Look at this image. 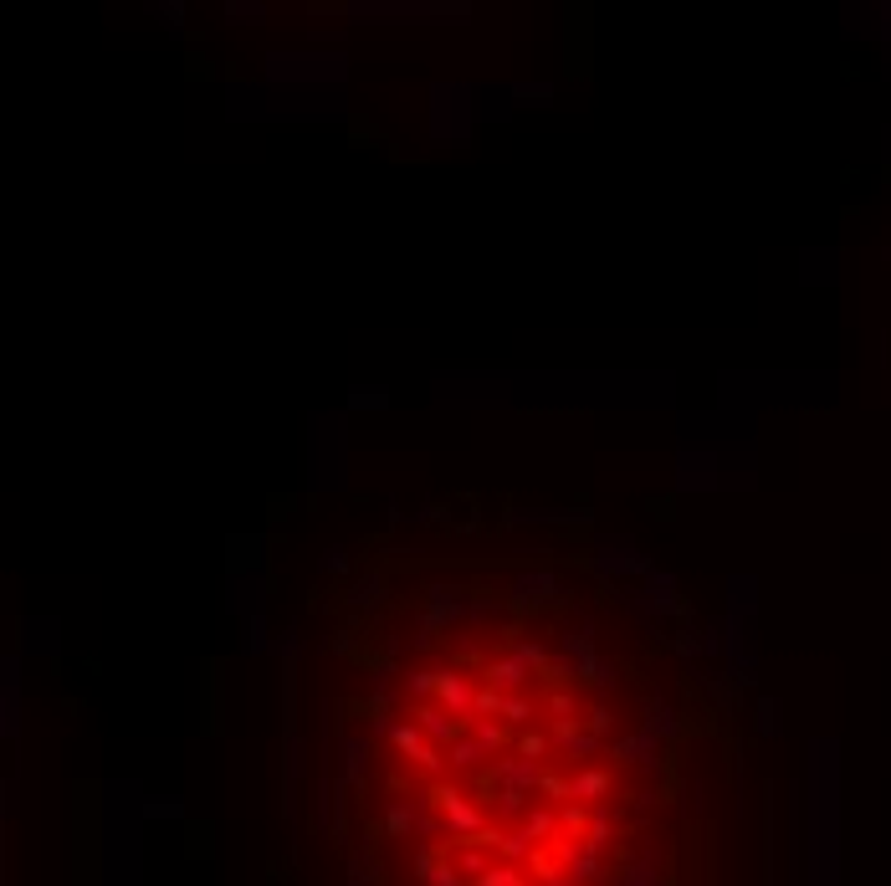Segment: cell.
<instances>
[{"label":"cell","instance_id":"1","mask_svg":"<svg viewBox=\"0 0 891 886\" xmlns=\"http://www.w3.org/2000/svg\"><path fill=\"white\" fill-rule=\"evenodd\" d=\"M554 595L420 589L364 712V805L390 886H635L615 871L641 728Z\"/></svg>","mask_w":891,"mask_h":886}]
</instances>
